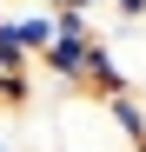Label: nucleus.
<instances>
[{"label": "nucleus", "mask_w": 146, "mask_h": 152, "mask_svg": "<svg viewBox=\"0 0 146 152\" xmlns=\"http://www.w3.org/2000/svg\"><path fill=\"white\" fill-rule=\"evenodd\" d=\"M106 7H113L119 27H139V20H146V0H106Z\"/></svg>", "instance_id": "f257e3e1"}, {"label": "nucleus", "mask_w": 146, "mask_h": 152, "mask_svg": "<svg viewBox=\"0 0 146 152\" xmlns=\"http://www.w3.org/2000/svg\"><path fill=\"white\" fill-rule=\"evenodd\" d=\"M139 106H146V93H139Z\"/></svg>", "instance_id": "f03ea898"}]
</instances>
